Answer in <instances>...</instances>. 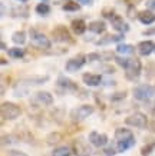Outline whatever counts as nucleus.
Returning a JSON list of instances; mask_svg holds the SVG:
<instances>
[{
  "mask_svg": "<svg viewBox=\"0 0 155 156\" xmlns=\"http://www.w3.org/2000/svg\"><path fill=\"white\" fill-rule=\"evenodd\" d=\"M116 52L119 55H131V53L135 52V48L132 44H128V43H118L116 46Z\"/></svg>",
  "mask_w": 155,
  "mask_h": 156,
  "instance_id": "b1692460",
  "label": "nucleus"
},
{
  "mask_svg": "<svg viewBox=\"0 0 155 156\" xmlns=\"http://www.w3.org/2000/svg\"><path fill=\"white\" fill-rule=\"evenodd\" d=\"M29 7H26V6H16V7H13L12 9V16L13 17H28L29 16Z\"/></svg>",
  "mask_w": 155,
  "mask_h": 156,
  "instance_id": "5701e85b",
  "label": "nucleus"
},
{
  "mask_svg": "<svg viewBox=\"0 0 155 156\" xmlns=\"http://www.w3.org/2000/svg\"><path fill=\"white\" fill-rule=\"evenodd\" d=\"M113 60L116 62L118 66H121L122 69H125V67L128 66V62H129V59L128 57H124V56H115V59Z\"/></svg>",
  "mask_w": 155,
  "mask_h": 156,
  "instance_id": "c756f323",
  "label": "nucleus"
},
{
  "mask_svg": "<svg viewBox=\"0 0 155 156\" xmlns=\"http://www.w3.org/2000/svg\"><path fill=\"white\" fill-rule=\"evenodd\" d=\"M62 133H59V132H52V133H49L46 136V142H47V145H56V143H59L62 140Z\"/></svg>",
  "mask_w": 155,
  "mask_h": 156,
  "instance_id": "a878e982",
  "label": "nucleus"
},
{
  "mask_svg": "<svg viewBox=\"0 0 155 156\" xmlns=\"http://www.w3.org/2000/svg\"><path fill=\"white\" fill-rule=\"evenodd\" d=\"M35 10H36V13L40 14V16H46V14L50 13V6L47 5V3H45V2H40V3L35 7Z\"/></svg>",
  "mask_w": 155,
  "mask_h": 156,
  "instance_id": "cd10ccee",
  "label": "nucleus"
},
{
  "mask_svg": "<svg viewBox=\"0 0 155 156\" xmlns=\"http://www.w3.org/2000/svg\"><path fill=\"white\" fill-rule=\"evenodd\" d=\"M72 147H73V153H75L76 156H90L92 155V147H90V145L88 142H85L82 137L73 140Z\"/></svg>",
  "mask_w": 155,
  "mask_h": 156,
  "instance_id": "9d476101",
  "label": "nucleus"
},
{
  "mask_svg": "<svg viewBox=\"0 0 155 156\" xmlns=\"http://www.w3.org/2000/svg\"><path fill=\"white\" fill-rule=\"evenodd\" d=\"M116 152H118V149H115L113 146H108V147H105L103 153H105V156H115Z\"/></svg>",
  "mask_w": 155,
  "mask_h": 156,
  "instance_id": "72a5a7b5",
  "label": "nucleus"
},
{
  "mask_svg": "<svg viewBox=\"0 0 155 156\" xmlns=\"http://www.w3.org/2000/svg\"><path fill=\"white\" fill-rule=\"evenodd\" d=\"M17 2H20V3H26L28 0H17Z\"/></svg>",
  "mask_w": 155,
  "mask_h": 156,
  "instance_id": "a19ab883",
  "label": "nucleus"
},
{
  "mask_svg": "<svg viewBox=\"0 0 155 156\" xmlns=\"http://www.w3.org/2000/svg\"><path fill=\"white\" fill-rule=\"evenodd\" d=\"M7 53H9V56L12 57V59H23L24 49H22V48H12V49L7 50Z\"/></svg>",
  "mask_w": 155,
  "mask_h": 156,
  "instance_id": "c85d7f7f",
  "label": "nucleus"
},
{
  "mask_svg": "<svg viewBox=\"0 0 155 156\" xmlns=\"http://www.w3.org/2000/svg\"><path fill=\"white\" fill-rule=\"evenodd\" d=\"M71 27H72V32H73V33L78 34V36H80V34H83L85 32H86L88 24H86V22H85L83 19H76V20L72 22Z\"/></svg>",
  "mask_w": 155,
  "mask_h": 156,
  "instance_id": "6ab92c4d",
  "label": "nucleus"
},
{
  "mask_svg": "<svg viewBox=\"0 0 155 156\" xmlns=\"http://www.w3.org/2000/svg\"><path fill=\"white\" fill-rule=\"evenodd\" d=\"M136 50L141 56H149L152 52H155V43L152 40H142L138 43Z\"/></svg>",
  "mask_w": 155,
  "mask_h": 156,
  "instance_id": "2eb2a0df",
  "label": "nucleus"
},
{
  "mask_svg": "<svg viewBox=\"0 0 155 156\" xmlns=\"http://www.w3.org/2000/svg\"><path fill=\"white\" fill-rule=\"evenodd\" d=\"M33 102H36L38 105H43V106H50L53 103V96L46 90H39L33 95Z\"/></svg>",
  "mask_w": 155,
  "mask_h": 156,
  "instance_id": "ddd939ff",
  "label": "nucleus"
},
{
  "mask_svg": "<svg viewBox=\"0 0 155 156\" xmlns=\"http://www.w3.org/2000/svg\"><path fill=\"white\" fill-rule=\"evenodd\" d=\"M94 106L92 105H82V106H78V108L72 109L69 116L73 122H82L85 119H88L90 115L94 113Z\"/></svg>",
  "mask_w": 155,
  "mask_h": 156,
  "instance_id": "39448f33",
  "label": "nucleus"
},
{
  "mask_svg": "<svg viewBox=\"0 0 155 156\" xmlns=\"http://www.w3.org/2000/svg\"><path fill=\"white\" fill-rule=\"evenodd\" d=\"M80 3H82V5H85V6H92V0H82Z\"/></svg>",
  "mask_w": 155,
  "mask_h": 156,
  "instance_id": "4c0bfd02",
  "label": "nucleus"
},
{
  "mask_svg": "<svg viewBox=\"0 0 155 156\" xmlns=\"http://www.w3.org/2000/svg\"><path fill=\"white\" fill-rule=\"evenodd\" d=\"M0 113L5 120H14L22 115V109L12 102H3L2 108H0Z\"/></svg>",
  "mask_w": 155,
  "mask_h": 156,
  "instance_id": "20e7f679",
  "label": "nucleus"
},
{
  "mask_svg": "<svg viewBox=\"0 0 155 156\" xmlns=\"http://www.w3.org/2000/svg\"><path fill=\"white\" fill-rule=\"evenodd\" d=\"M26 39H28V36H26V32H23V30H16V32L12 34V42H13L14 44H17V46L24 44V43H26Z\"/></svg>",
  "mask_w": 155,
  "mask_h": 156,
  "instance_id": "412c9836",
  "label": "nucleus"
},
{
  "mask_svg": "<svg viewBox=\"0 0 155 156\" xmlns=\"http://www.w3.org/2000/svg\"><path fill=\"white\" fill-rule=\"evenodd\" d=\"M29 37H30V43H32L35 48L38 49H50L52 48V42L47 39V36L39 32L36 29H30L29 30Z\"/></svg>",
  "mask_w": 155,
  "mask_h": 156,
  "instance_id": "f03ea898",
  "label": "nucleus"
},
{
  "mask_svg": "<svg viewBox=\"0 0 155 156\" xmlns=\"http://www.w3.org/2000/svg\"><path fill=\"white\" fill-rule=\"evenodd\" d=\"M79 9H80V5L73 2V0H69V2H66L65 5H62V10L63 12H78Z\"/></svg>",
  "mask_w": 155,
  "mask_h": 156,
  "instance_id": "bb28decb",
  "label": "nucleus"
},
{
  "mask_svg": "<svg viewBox=\"0 0 155 156\" xmlns=\"http://www.w3.org/2000/svg\"><path fill=\"white\" fill-rule=\"evenodd\" d=\"M52 36L53 40L59 43H73V39L71 36V32L68 30V27H65L63 24H59L52 30Z\"/></svg>",
  "mask_w": 155,
  "mask_h": 156,
  "instance_id": "6e6552de",
  "label": "nucleus"
},
{
  "mask_svg": "<svg viewBox=\"0 0 155 156\" xmlns=\"http://www.w3.org/2000/svg\"><path fill=\"white\" fill-rule=\"evenodd\" d=\"M56 85L63 92H76L78 90V85L73 80H71L69 77H66V76H59Z\"/></svg>",
  "mask_w": 155,
  "mask_h": 156,
  "instance_id": "f8f14e48",
  "label": "nucleus"
},
{
  "mask_svg": "<svg viewBox=\"0 0 155 156\" xmlns=\"http://www.w3.org/2000/svg\"><path fill=\"white\" fill-rule=\"evenodd\" d=\"M88 62V56L86 55H76L75 57H72L69 60L66 62V72H69V73H73V72H78L79 69L85 66V63Z\"/></svg>",
  "mask_w": 155,
  "mask_h": 156,
  "instance_id": "1a4fd4ad",
  "label": "nucleus"
},
{
  "mask_svg": "<svg viewBox=\"0 0 155 156\" xmlns=\"http://www.w3.org/2000/svg\"><path fill=\"white\" fill-rule=\"evenodd\" d=\"M121 40H124V34H105L96 42V44L98 46H106L109 43H119Z\"/></svg>",
  "mask_w": 155,
  "mask_h": 156,
  "instance_id": "f3484780",
  "label": "nucleus"
},
{
  "mask_svg": "<svg viewBox=\"0 0 155 156\" xmlns=\"http://www.w3.org/2000/svg\"><path fill=\"white\" fill-rule=\"evenodd\" d=\"M154 110H155V103H154Z\"/></svg>",
  "mask_w": 155,
  "mask_h": 156,
  "instance_id": "79ce46f5",
  "label": "nucleus"
},
{
  "mask_svg": "<svg viewBox=\"0 0 155 156\" xmlns=\"http://www.w3.org/2000/svg\"><path fill=\"white\" fill-rule=\"evenodd\" d=\"M127 98V92H116V93H113L111 96V100L112 102H118V100H122Z\"/></svg>",
  "mask_w": 155,
  "mask_h": 156,
  "instance_id": "2f4dec72",
  "label": "nucleus"
},
{
  "mask_svg": "<svg viewBox=\"0 0 155 156\" xmlns=\"http://www.w3.org/2000/svg\"><path fill=\"white\" fill-rule=\"evenodd\" d=\"M132 93H134V98L136 100L145 102V100L151 99L155 95V87L151 85H138L136 87H134Z\"/></svg>",
  "mask_w": 155,
  "mask_h": 156,
  "instance_id": "0eeeda50",
  "label": "nucleus"
},
{
  "mask_svg": "<svg viewBox=\"0 0 155 156\" xmlns=\"http://www.w3.org/2000/svg\"><path fill=\"white\" fill-rule=\"evenodd\" d=\"M141 72H142V63L139 59L136 57H132L129 59L128 62V66L125 67V77H127L129 82H134L136 80L139 76H141Z\"/></svg>",
  "mask_w": 155,
  "mask_h": 156,
  "instance_id": "7ed1b4c3",
  "label": "nucleus"
},
{
  "mask_svg": "<svg viewBox=\"0 0 155 156\" xmlns=\"http://www.w3.org/2000/svg\"><path fill=\"white\" fill-rule=\"evenodd\" d=\"M88 140H89V143L92 146L102 147L108 143V136H106L105 133H99V132H96V130H92V132L89 133V136H88Z\"/></svg>",
  "mask_w": 155,
  "mask_h": 156,
  "instance_id": "9b49d317",
  "label": "nucleus"
},
{
  "mask_svg": "<svg viewBox=\"0 0 155 156\" xmlns=\"http://www.w3.org/2000/svg\"><path fill=\"white\" fill-rule=\"evenodd\" d=\"M155 143H149V145H145V146L141 149V156H149V153L154 151Z\"/></svg>",
  "mask_w": 155,
  "mask_h": 156,
  "instance_id": "7c9ffc66",
  "label": "nucleus"
},
{
  "mask_svg": "<svg viewBox=\"0 0 155 156\" xmlns=\"http://www.w3.org/2000/svg\"><path fill=\"white\" fill-rule=\"evenodd\" d=\"M115 14H116V13H115V12H113L112 9H109V7H105V9L102 10V16H103V17H106L108 20L112 19Z\"/></svg>",
  "mask_w": 155,
  "mask_h": 156,
  "instance_id": "473e14b6",
  "label": "nucleus"
},
{
  "mask_svg": "<svg viewBox=\"0 0 155 156\" xmlns=\"http://www.w3.org/2000/svg\"><path fill=\"white\" fill-rule=\"evenodd\" d=\"M52 156H72V149L69 146H59L53 149Z\"/></svg>",
  "mask_w": 155,
  "mask_h": 156,
  "instance_id": "393cba45",
  "label": "nucleus"
},
{
  "mask_svg": "<svg viewBox=\"0 0 155 156\" xmlns=\"http://www.w3.org/2000/svg\"><path fill=\"white\" fill-rule=\"evenodd\" d=\"M49 80V76H32V77H26L23 79V83L28 85H42Z\"/></svg>",
  "mask_w": 155,
  "mask_h": 156,
  "instance_id": "4be33fe9",
  "label": "nucleus"
},
{
  "mask_svg": "<svg viewBox=\"0 0 155 156\" xmlns=\"http://www.w3.org/2000/svg\"><path fill=\"white\" fill-rule=\"evenodd\" d=\"M146 6H148V9L155 10V0H148V2H146Z\"/></svg>",
  "mask_w": 155,
  "mask_h": 156,
  "instance_id": "e433bc0d",
  "label": "nucleus"
},
{
  "mask_svg": "<svg viewBox=\"0 0 155 156\" xmlns=\"http://www.w3.org/2000/svg\"><path fill=\"white\" fill-rule=\"evenodd\" d=\"M109 22H111V24H112V27L115 29L116 32H119L121 34L127 33L128 30H129V26H128V23L122 19V16H119V14H115V16H113V17L109 20Z\"/></svg>",
  "mask_w": 155,
  "mask_h": 156,
  "instance_id": "4468645a",
  "label": "nucleus"
},
{
  "mask_svg": "<svg viewBox=\"0 0 155 156\" xmlns=\"http://www.w3.org/2000/svg\"><path fill=\"white\" fill-rule=\"evenodd\" d=\"M82 80L86 86H90V87H95V86H99L102 83V76L96 75V73H85L82 76Z\"/></svg>",
  "mask_w": 155,
  "mask_h": 156,
  "instance_id": "dca6fc26",
  "label": "nucleus"
},
{
  "mask_svg": "<svg viewBox=\"0 0 155 156\" xmlns=\"http://www.w3.org/2000/svg\"><path fill=\"white\" fill-rule=\"evenodd\" d=\"M142 34H144V36H155V27L148 29V30H145Z\"/></svg>",
  "mask_w": 155,
  "mask_h": 156,
  "instance_id": "c9c22d12",
  "label": "nucleus"
},
{
  "mask_svg": "<svg viewBox=\"0 0 155 156\" xmlns=\"http://www.w3.org/2000/svg\"><path fill=\"white\" fill-rule=\"evenodd\" d=\"M6 49H7V48H6V43L2 42V50H6Z\"/></svg>",
  "mask_w": 155,
  "mask_h": 156,
  "instance_id": "ea45409f",
  "label": "nucleus"
},
{
  "mask_svg": "<svg viewBox=\"0 0 155 156\" xmlns=\"http://www.w3.org/2000/svg\"><path fill=\"white\" fill-rule=\"evenodd\" d=\"M115 140H116L118 152H127L135 145V136L134 133L127 128H118L115 130Z\"/></svg>",
  "mask_w": 155,
  "mask_h": 156,
  "instance_id": "f257e3e1",
  "label": "nucleus"
},
{
  "mask_svg": "<svg viewBox=\"0 0 155 156\" xmlns=\"http://www.w3.org/2000/svg\"><path fill=\"white\" fill-rule=\"evenodd\" d=\"M88 29H89L92 33L101 34L106 30V23H105L103 20H94V22H90V23L88 24Z\"/></svg>",
  "mask_w": 155,
  "mask_h": 156,
  "instance_id": "aec40b11",
  "label": "nucleus"
},
{
  "mask_svg": "<svg viewBox=\"0 0 155 156\" xmlns=\"http://www.w3.org/2000/svg\"><path fill=\"white\" fill-rule=\"evenodd\" d=\"M52 2H53L55 5H61V3H63V5H65L66 2H69V0H52Z\"/></svg>",
  "mask_w": 155,
  "mask_h": 156,
  "instance_id": "58836bf2",
  "label": "nucleus"
},
{
  "mask_svg": "<svg viewBox=\"0 0 155 156\" xmlns=\"http://www.w3.org/2000/svg\"><path fill=\"white\" fill-rule=\"evenodd\" d=\"M79 2H82V0H79Z\"/></svg>",
  "mask_w": 155,
  "mask_h": 156,
  "instance_id": "37998d69",
  "label": "nucleus"
},
{
  "mask_svg": "<svg viewBox=\"0 0 155 156\" xmlns=\"http://www.w3.org/2000/svg\"><path fill=\"white\" fill-rule=\"evenodd\" d=\"M125 125L132 126V128H138V129H145L148 126V118L145 113L142 112H135V113L129 115L125 119Z\"/></svg>",
  "mask_w": 155,
  "mask_h": 156,
  "instance_id": "423d86ee",
  "label": "nucleus"
},
{
  "mask_svg": "<svg viewBox=\"0 0 155 156\" xmlns=\"http://www.w3.org/2000/svg\"><path fill=\"white\" fill-rule=\"evenodd\" d=\"M9 156H28V155H26L24 152H20V151H10Z\"/></svg>",
  "mask_w": 155,
  "mask_h": 156,
  "instance_id": "f704fd0d",
  "label": "nucleus"
},
{
  "mask_svg": "<svg viewBox=\"0 0 155 156\" xmlns=\"http://www.w3.org/2000/svg\"><path fill=\"white\" fill-rule=\"evenodd\" d=\"M138 20L142 24L149 26V24H152L155 22V13H152L151 10H142V12L138 13Z\"/></svg>",
  "mask_w": 155,
  "mask_h": 156,
  "instance_id": "a211bd4d",
  "label": "nucleus"
}]
</instances>
